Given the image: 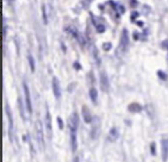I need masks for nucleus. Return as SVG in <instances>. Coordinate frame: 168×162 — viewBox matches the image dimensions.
I'll return each mask as SVG.
<instances>
[{"mask_svg": "<svg viewBox=\"0 0 168 162\" xmlns=\"http://www.w3.org/2000/svg\"><path fill=\"white\" fill-rule=\"evenodd\" d=\"M5 113L7 117V122H8V137L11 142H13V131H15V123H13V115H12V111L10 105L7 104V102H5Z\"/></svg>", "mask_w": 168, "mask_h": 162, "instance_id": "2", "label": "nucleus"}, {"mask_svg": "<svg viewBox=\"0 0 168 162\" xmlns=\"http://www.w3.org/2000/svg\"><path fill=\"white\" fill-rule=\"evenodd\" d=\"M74 68H76V69H81V66H80L79 62H75V63H74Z\"/></svg>", "mask_w": 168, "mask_h": 162, "instance_id": "28", "label": "nucleus"}, {"mask_svg": "<svg viewBox=\"0 0 168 162\" xmlns=\"http://www.w3.org/2000/svg\"><path fill=\"white\" fill-rule=\"evenodd\" d=\"M142 110H143V106H142L141 104L138 103H132L128 106V111L129 112H132V113H138V112H141Z\"/></svg>", "mask_w": 168, "mask_h": 162, "instance_id": "11", "label": "nucleus"}, {"mask_svg": "<svg viewBox=\"0 0 168 162\" xmlns=\"http://www.w3.org/2000/svg\"><path fill=\"white\" fill-rule=\"evenodd\" d=\"M150 154H151V156H156V143L155 142H151L150 143Z\"/></svg>", "mask_w": 168, "mask_h": 162, "instance_id": "18", "label": "nucleus"}, {"mask_svg": "<svg viewBox=\"0 0 168 162\" xmlns=\"http://www.w3.org/2000/svg\"><path fill=\"white\" fill-rule=\"evenodd\" d=\"M89 98H91L93 104L98 103V90L96 87H91V90H89Z\"/></svg>", "mask_w": 168, "mask_h": 162, "instance_id": "13", "label": "nucleus"}, {"mask_svg": "<svg viewBox=\"0 0 168 162\" xmlns=\"http://www.w3.org/2000/svg\"><path fill=\"white\" fill-rule=\"evenodd\" d=\"M99 83H100V88L102 92L107 93L110 91V80L107 78L106 72H104V70H101L99 74Z\"/></svg>", "mask_w": 168, "mask_h": 162, "instance_id": "4", "label": "nucleus"}, {"mask_svg": "<svg viewBox=\"0 0 168 162\" xmlns=\"http://www.w3.org/2000/svg\"><path fill=\"white\" fill-rule=\"evenodd\" d=\"M161 45H162V48H165V49H166V50H168V40H166V41H163Z\"/></svg>", "mask_w": 168, "mask_h": 162, "instance_id": "25", "label": "nucleus"}, {"mask_svg": "<svg viewBox=\"0 0 168 162\" xmlns=\"http://www.w3.org/2000/svg\"><path fill=\"white\" fill-rule=\"evenodd\" d=\"M70 133V147H72V152L75 153L76 149H77V135L76 131H69Z\"/></svg>", "mask_w": 168, "mask_h": 162, "instance_id": "10", "label": "nucleus"}, {"mask_svg": "<svg viewBox=\"0 0 168 162\" xmlns=\"http://www.w3.org/2000/svg\"><path fill=\"white\" fill-rule=\"evenodd\" d=\"M51 87H53V93H54L55 98H56V99H61V97H62V91H61L60 81L57 80V78H53V81H51Z\"/></svg>", "mask_w": 168, "mask_h": 162, "instance_id": "6", "label": "nucleus"}, {"mask_svg": "<svg viewBox=\"0 0 168 162\" xmlns=\"http://www.w3.org/2000/svg\"><path fill=\"white\" fill-rule=\"evenodd\" d=\"M28 61H29L30 69H31V72L33 73V72H35V69H36V60H35V57L32 56V54H31V53H29V54H28Z\"/></svg>", "mask_w": 168, "mask_h": 162, "instance_id": "14", "label": "nucleus"}, {"mask_svg": "<svg viewBox=\"0 0 168 162\" xmlns=\"http://www.w3.org/2000/svg\"><path fill=\"white\" fill-rule=\"evenodd\" d=\"M23 90H24V97H25V108L29 113H32V103H31V94H30V90L26 82H23Z\"/></svg>", "mask_w": 168, "mask_h": 162, "instance_id": "3", "label": "nucleus"}, {"mask_svg": "<svg viewBox=\"0 0 168 162\" xmlns=\"http://www.w3.org/2000/svg\"><path fill=\"white\" fill-rule=\"evenodd\" d=\"M124 12H125V7H124L122 4H119L118 7H117V13H119V15H124Z\"/></svg>", "mask_w": 168, "mask_h": 162, "instance_id": "22", "label": "nucleus"}, {"mask_svg": "<svg viewBox=\"0 0 168 162\" xmlns=\"http://www.w3.org/2000/svg\"><path fill=\"white\" fill-rule=\"evenodd\" d=\"M161 153H162V161L167 162V160H168V138L161 140Z\"/></svg>", "mask_w": 168, "mask_h": 162, "instance_id": "8", "label": "nucleus"}, {"mask_svg": "<svg viewBox=\"0 0 168 162\" xmlns=\"http://www.w3.org/2000/svg\"><path fill=\"white\" fill-rule=\"evenodd\" d=\"M96 30H97L98 33L105 32V25H104V23H97V24H96Z\"/></svg>", "mask_w": 168, "mask_h": 162, "instance_id": "16", "label": "nucleus"}, {"mask_svg": "<svg viewBox=\"0 0 168 162\" xmlns=\"http://www.w3.org/2000/svg\"><path fill=\"white\" fill-rule=\"evenodd\" d=\"M73 162H80V159H79V156H75L74 157V161Z\"/></svg>", "mask_w": 168, "mask_h": 162, "instance_id": "29", "label": "nucleus"}, {"mask_svg": "<svg viewBox=\"0 0 168 162\" xmlns=\"http://www.w3.org/2000/svg\"><path fill=\"white\" fill-rule=\"evenodd\" d=\"M138 16H139L138 12H137V11H134V12H132V15H131V20H135Z\"/></svg>", "mask_w": 168, "mask_h": 162, "instance_id": "23", "label": "nucleus"}, {"mask_svg": "<svg viewBox=\"0 0 168 162\" xmlns=\"http://www.w3.org/2000/svg\"><path fill=\"white\" fill-rule=\"evenodd\" d=\"M6 33H7V26L5 25H3V37H4V40H5V37H6Z\"/></svg>", "mask_w": 168, "mask_h": 162, "instance_id": "24", "label": "nucleus"}, {"mask_svg": "<svg viewBox=\"0 0 168 162\" xmlns=\"http://www.w3.org/2000/svg\"><path fill=\"white\" fill-rule=\"evenodd\" d=\"M111 48H112V44L110 42H106V43L102 44V49H104V51H110Z\"/></svg>", "mask_w": 168, "mask_h": 162, "instance_id": "20", "label": "nucleus"}, {"mask_svg": "<svg viewBox=\"0 0 168 162\" xmlns=\"http://www.w3.org/2000/svg\"><path fill=\"white\" fill-rule=\"evenodd\" d=\"M35 132H36V140L40 144V148L44 150V128L40 119L35 122Z\"/></svg>", "mask_w": 168, "mask_h": 162, "instance_id": "1", "label": "nucleus"}, {"mask_svg": "<svg viewBox=\"0 0 168 162\" xmlns=\"http://www.w3.org/2000/svg\"><path fill=\"white\" fill-rule=\"evenodd\" d=\"M56 120H57V124H59V129L63 130V129H64V123H63L62 118H61V117H57V118H56Z\"/></svg>", "mask_w": 168, "mask_h": 162, "instance_id": "21", "label": "nucleus"}, {"mask_svg": "<svg viewBox=\"0 0 168 162\" xmlns=\"http://www.w3.org/2000/svg\"><path fill=\"white\" fill-rule=\"evenodd\" d=\"M130 5H131V7H135V6L138 5V1H137V0H134V1L131 0V1H130Z\"/></svg>", "mask_w": 168, "mask_h": 162, "instance_id": "27", "label": "nucleus"}, {"mask_svg": "<svg viewBox=\"0 0 168 162\" xmlns=\"http://www.w3.org/2000/svg\"><path fill=\"white\" fill-rule=\"evenodd\" d=\"M158 76L161 79V80H163V81H166L167 79H168V75H167V73H165L163 70H158Z\"/></svg>", "mask_w": 168, "mask_h": 162, "instance_id": "19", "label": "nucleus"}, {"mask_svg": "<svg viewBox=\"0 0 168 162\" xmlns=\"http://www.w3.org/2000/svg\"><path fill=\"white\" fill-rule=\"evenodd\" d=\"M119 137V131H118V129L117 128H111V130L109 131V140L111 141V142H113V141H116Z\"/></svg>", "mask_w": 168, "mask_h": 162, "instance_id": "12", "label": "nucleus"}, {"mask_svg": "<svg viewBox=\"0 0 168 162\" xmlns=\"http://www.w3.org/2000/svg\"><path fill=\"white\" fill-rule=\"evenodd\" d=\"M136 25H137V26H139V28H143L144 23L142 22V20H136Z\"/></svg>", "mask_w": 168, "mask_h": 162, "instance_id": "26", "label": "nucleus"}, {"mask_svg": "<svg viewBox=\"0 0 168 162\" xmlns=\"http://www.w3.org/2000/svg\"><path fill=\"white\" fill-rule=\"evenodd\" d=\"M81 115H82V119H84L85 123L89 124V123L93 122V116H92L91 111H89V108H88L87 106L84 105V106L81 107Z\"/></svg>", "mask_w": 168, "mask_h": 162, "instance_id": "7", "label": "nucleus"}, {"mask_svg": "<svg viewBox=\"0 0 168 162\" xmlns=\"http://www.w3.org/2000/svg\"><path fill=\"white\" fill-rule=\"evenodd\" d=\"M129 43H130V37H129V32H128L126 29H124V30L122 31V36H121V44H122L123 49H125V48L129 45Z\"/></svg>", "mask_w": 168, "mask_h": 162, "instance_id": "9", "label": "nucleus"}, {"mask_svg": "<svg viewBox=\"0 0 168 162\" xmlns=\"http://www.w3.org/2000/svg\"><path fill=\"white\" fill-rule=\"evenodd\" d=\"M42 19L44 24H48V16H47V10H45V5H42Z\"/></svg>", "mask_w": 168, "mask_h": 162, "instance_id": "17", "label": "nucleus"}, {"mask_svg": "<svg viewBox=\"0 0 168 162\" xmlns=\"http://www.w3.org/2000/svg\"><path fill=\"white\" fill-rule=\"evenodd\" d=\"M17 104H18V107H19V112H20V117L23 118V120H25V108L24 105H23V102H22V98L18 97V100H17Z\"/></svg>", "mask_w": 168, "mask_h": 162, "instance_id": "15", "label": "nucleus"}, {"mask_svg": "<svg viewBox=\"0 0 168 162\" xmlns=\"http://www.w3.org/2000/svg\"><path fill=\"white\" fill-rule=\"evenodd\" d=\"M44 124H45V129H47L48 136H51V135H53V119H51V115H50V111L48 110V106H47V110H45Z\"/></svg>", "mask_w": 168, "mask_h": 162, "instance_id": "5", "label": "nucleus"}]
</instances>
